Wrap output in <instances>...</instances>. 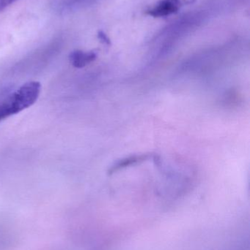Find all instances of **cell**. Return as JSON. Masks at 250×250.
Listing matches in <instances>:
<instances>
[{
    "mask_svg": "<svg viewBox=\"0 0 250 250\" xmlns=\"http://www.w3.org/2000/svg\"><path fill=\"white\" fill-rule=\"evenodd\" d=\"M41 90L39 82H27L0 101V121L32 106L39 98Z\"/></svg>",
    "mask_w": 250,
    "mask_h": 250,
    "instance_id": "obj_1",
    "label": "cell"
},
{
    "mask_svg": "<svg viewBox=\"0 0 250 250\" xmlns=\"http://www.w3.org/2000/svg\"><path fill=\"white\" fill-rule=\"evenodd\" d=\"M196 0H160L146 11L154 18L167 17L178 13L182 7L192 4Z\"/></svg>",
    "mask_w": 250,
    "mask_h": 250,
    "instance_id": "obj_2",
    "label": "cell"
},
{
    "mask_svg": "<svg viewBox=\"0 0 250 250\" xmlns=\"http://www.w3.org/2000/svg\"><path fill=\"white\" fill-rule=\"evenodd\" d=\"M98 38L101 42H104V43L107 44V45H110V38H108V36H107V35H106L103 31H99V32H98Z\"/></svg>",
    "mask_w": 250,
    "mask_h": 250,
    "instance_id": "obj_5",
    "label": "cell"
},
{
    "mask_svg": "<svg viewBox=\"0 0 250 250\" xmlns=\"http://www.w3.org/2000/svg\"><path fill=\"white\" fill-rule=\"evenodd\" d=\"M151 157V154H140V155L130 156V157L122 159V160L116 162L114 165L111 166V167L108 170V174L113 175V173H116L125 167L146 161Z\"/></svg>",
    "mask_w": 250,
    "mask_h": 250,
    "instance_id": "obj_4",
    "label": "cell"
},
{
    "mask_svg": "<svg viewBox=\"0 0 250 250\" xmlns=\"http://www.w3.org/2000/svg\"><path fill=\"white\" fill-rule=\"evenodd\" d=\"M96 57V53L94 51H83L76 50V51L70 53L69 60L73 67H76V68H82L95 61Z\"/></svg>",
    "mask_w": 250,
    "mask_h": 250,
    "instance_id": "obj_3",
    "label": "cell"
},
{
    "mask_svg": "<svg viewBox=\"0 0 250 250\" xmlns=\"http://www.w3.org/2000/svg\"><path fill=\"white\" fill-rule=\"evenodd\" d=\"M16 1L17 0H0V11H2L6 7H8Z\"/></svg>",
    "mask_w": 250,
    "mask_h": 250,
    "instance_id": "obj_6",
    "label": "cell"
}]
</instances>
